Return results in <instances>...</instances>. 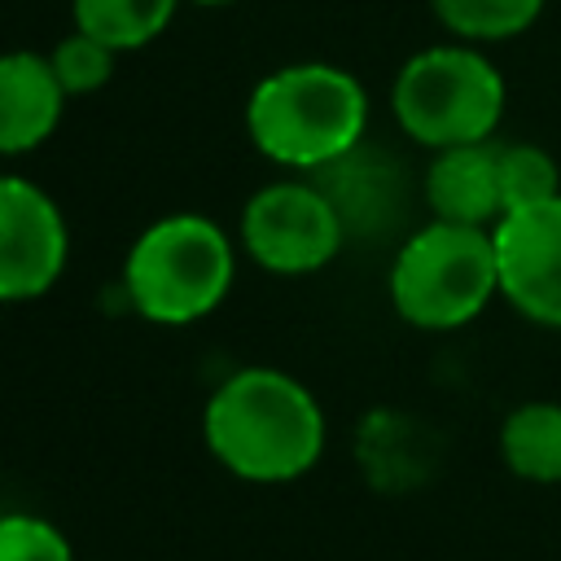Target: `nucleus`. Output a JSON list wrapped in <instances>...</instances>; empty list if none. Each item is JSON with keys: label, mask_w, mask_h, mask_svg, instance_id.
<instances>
[{"label": "nucleus", "mask_w": 561, "mask_h": 561, "mask_svg": "<svg viewBox=\"0 0 561 561\" xmlns=\"http://www.w3.org/2000/svg\"><path fill=\"white\" fill-rule=\"evenodd\" d=\"M324 408L280 368H237L202 412L210 456L245 482H294L324 451Z\"/></svg>", "instance_id": "1"}, {"label": "nucleus", "mask_w": 561, "mask_h": 561, "mask_svg": "<svg viewBox=\"0 0 561 561\" xmlns=\"http://www.w3.org/2000/svg\"><path fill=\"white\" fill-rule=\"evenodd\" d=\"M368 92L333 61H294L263 75L245 101V136L285 171H324L364 145Z\"/></svg>", "instance_id": "2"}, {"label": "nucleus", "mask_w": 561, "mask_h": 561, "mask_svg": "<svg viewBox=\"0 0 561 561\" xmlns=\"http://www.w3.org/2000/svg\"><path fill=\"white\" fill-rule=\"evenodd\" d=\"M237 276V245L228 232L193 210L153 219L123 259V289L149 324H197L210 316Z\"/></svg>", "instance_id": "3"}, {"label": "nucleus", "mask_w": 561, "mask_h": 561, "mask_svg": "<svg viewBox=\"0 0 561 561\" xmlns=\"http://www.w3.org/2000/svg\"><path fill=\"white\" fill-rule=\"evenodd\" d=\"M386 289L394 316L412 329L451 333L478 320L500 294L491 228L430 219L394 250Z\"/></svg>", "instance_id": "4"}, {"label": "nucleus", "mask_w": 561, "mask_h": 561, "mask_svg": "<svg viewBox=\"0 0 561 561\" xmlns=\"http://www.w3.org/2000/svg\"><path fill=\"white\" fill-rule=\"evenodd\" d=\"M504 75L478 44L460 39L412 53L390 88V114L399 131L430 153L491 140L504 118Z\"/></svg>", "instance_id": "5"}, {"label": "nucleus", "mask_w": 561, "mask_h": 561, "mask_svg": "<svg viewBox=\"0 0 561 561\" xmlns=\"http://www.w3.org/2000/svg\"><path fill=\"white\" fill-rule=\"evenodd\" d=\"M241 245L272 276H311L337 259L346 228L316 180H272L241 210Z\"/></svg>", "instance_id": "6"}, {"label": "nucleus", "mask_w": 561, "mask_h": 561, "mask_svg": "<svg viewBox=\"0 0 561 561\" xmlns=\"http://www.w3.org/2000/svg\"><path fill=\"white\" fill-rule=\"evenodd\" d=\"M70 259L61 206L26 175H0V302L44 298Z\"/></svg>", "instance_id": "7"}, {"label": "nucleus", "mask_w": 561, "mask_h": 561, "mask_svg": "<svg viewBox=\"0 0 561 561\" xmlns=\"http://www.w3.org/2000/svg\"><path fill=\"white\" fill-rule=\"evenodd\" d=\"M500 298L530 324L561 329V193L508 210L495 228Z\"/></svg>", "instance_id": "8"}, {"label": "nucleus", "mask_w": 561, "mask_h": 561, "mask_svg": "<svg viewBox=\"0 0 561 561\" xmlns=\"http://www.w3.org/2000/svg\"><path fill=\"white\" fill-rule=\"evenodd\" d=\"M311 180L329 193L333 210L342 215L346 237H381L386 228L399 224L403 202H408V184H403L399 162L381 149H368V145H355L346 158L316 171Z\"/></svg>", "instance_id": "9"}, {"label": "nucleus", "mask_w": 561, "mask_h": 561, "mask_svg": "<svg viewBox=\"0 0 561 561\" xmlns=\"http://www.w3.org/2000/svg\"><path fill=\"white\" fill-rule=\"evenodd\" d=\"M425 206L434 219L447 224H469V228H495L504 215L500 197V145L478 140V145H451L438 149L425 167L421 180Z\"/></svg>", "instance_id": "10"}, {"label": "nucleus", "mask_w": 561, "mask_h": 561, "mask_svg": "<svg viewBox=\"0 0 561 561\" xmlns=\"http://www.w3.org/2000/svg\"><path fill=\"white\" fill-rule=\"evenodd\" d=\"M66 88L53 75L48 53H0V158L39 149L66 110Z\"/></svg>", "instance_id": "11"}, {"label": "nucleus", "mask_w": 561, "mask_h": 561, "mask_svg": "<svg viewBox=\"0 0 561 561\" xmlns=\"http://www.w3.org/2000/svg\"><path fill=\"white\" fill-rule=\"evenodd\" d=\"M500 460L513 478L535 486L561 482V403L526 399L500 421Z\"/></svg>", "instance_id": "12"}, {"label": "nucleus", "mask_w": 561, "mask_h": 561, "mask_svg": "<svg viewBox=\"0 0 561 561\" xmlns=\"http://www.w3.org/2000/svg\"><path fill=\"white\" fill-rule=\"evenodd\" d=\"M175 9L180 0H70L75 31L110 44L114 53L153 44L171 26Z\"/></svg>", "instance_id": "13"}, {"label": "nucleus", "mask_w": 561, "mask_h": 561, "mask_svg": "<svg viewBox=\"0 0 561 561\" xmlns=\"http://www.w3.org/2000/svg\"><path fill=\"white\" fill-rule=\"evenodd\" d=\"M430 9L460 44H500L530 31L543 0H430Z\"/></svg>", "instance_id": "14"}, {"label": "nucleus", "mask_w": 561, "mask_h": 561, "mask_svg": "<svg viewBox=\"0 0 561 561\" xmlns=\"http://www.w3.org/2000/svg\"><path fill=\"white\" fill-rule=\"evenodd\" d=\"M557 193H561V171H557L552 153H543L539 145H526V140L500 145V197H504V215L508 210H522V206H535V202H548Z\"/></svg>", "instance_id": "15"}, {"label": "nucleus", "mask_w": 561, "mask_h": 561, "mask_svg": "<svg viewBox=\"0 0 561 561\" xmlns=\"http://www.w3.org/2000/svg\"><path fill=\"white\" fill-rule=\"evenodd\" d=\"M114 57H118V53H114L110 44H101V39H92V35H83V31H70V35L57 39L53 53H48L53 75H57V83L66 88V96H88V92L105 88L110 75H114Z\"/></svg>", "instance_id": "16"}, {"label": "nucleus", "mask_w": 561, "mask_h": 561, "mask_svg": "<svg viewBox=\"0 0 561 561\" xmlns=\"http://www.w3.org/2000/svg\"><path fill=\"white\" fill-rule=\"evenodd\" d=\"M0 561H75L70 539L35 513H0Z\"/></svg>", "instance_id": "17"}, {"label": "nucleus", "mask_w": 561, "mask_h": 561, "mask_svg": "<svg viewBox=\"0 0 561 561\" xmlns=\"http://www.w3.org/2000/svg\"><path fill=\"white\" fill-rule=\"evenodd\" d=\"M188 4H202V9H219V4H232V0H188Z\"/></svg>", "instance_id": "18"}]
</instances>
